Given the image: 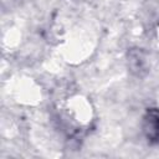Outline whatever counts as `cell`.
<instances>
[{"instance_id":"6da1fadb","label":"cell","mask_w":159,"mask_h":159,"mask_svg":"<svg viewBox=\"0 0 159 159\" xmlns=\"http://www.w3.org/2000/svg\"><path fill=\"white\" fill-rule=\"evenodd\" d=\"M143 130L150 143H159V109L152 108L147 112L143 122Z\"/></svg>"}]
</instances>
